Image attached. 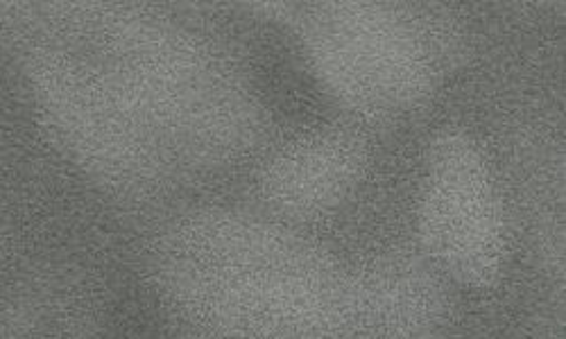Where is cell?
Here are the masks:
<instances>
[{
	"label": "cell",
	"mask_w": 566,
	"mask_h": 339,
	"mask_svg": "<svg viewBox=\"0 0 566 339\" xmlns=\"http://www.w3.org/2000/svg\"><path fill=\"white\" fill-rule=\"evenodd\" d=\"M0 339H103L96 317L62 276L21 283L0 308Z\"/></svg>",
	"instance_id": "8"
},
{
	"label": "cell",
	"mask_w": 566,
	"mask_h": 339,
	"mask_svg": "<svg viewBox=\"0 0 566 339\" xmlns=\"http://www.w3.org/2000/svg\"><path fill=\"white\" fill-rule=\"evenodd\" d=\"M444 308L442 274L423 256H384L354 276L352 332L363 339H438Z\"/></svg>",
	"instance_id": "7"
},
{
	"label": "cell",
	"mask_w": 566,
	"mask_h": 339,
	"mask_svg": "<svg viewBox=\"0 0 566 339\" xmlns=\"http://www.w3.org/2000/svg\"><path fill=\"white\" fill-rule=\"evenodd\" d=\"M365 142L345 129L315 131L272 155L256 179L263 206L279 222H313L338 213L367 172Z\"/></svg>",
	"instance_id": "6"
},
{
	"label": "cell",
	"mask_w": 566,
	"mask_h": 339,
	"mask_svg": "<svg viewBox=\"0 0 566 339\" xmlns=\"http://www.w3.org/2000/svg\"><path fill=\"white\" fill-rule=\"evenodd\" d=\"M21 73L43 131L105 195L146 202L177 179L155 145L123 116L64 43L39 30L23 55Z\"/></svg>",
	"instance_id": "4"
},
{
	"label": "cell",
	"mask_w": 566,
	"mask_h": 339,
	"mask_svg": "<svg viewBox=\"0 0 566 339\" xmlns=\"http://www.w3.org/2000/svg\"><path fill=\"white\" fill-rule=\"evenodd\" d=\"M36 21L96 75L177 177L229 168L263 142L268 118L254 86L202 34L98 3L53 6Z\"/></svg>",
	"instance_id": "2"
},
{
	"label": "cell",
	"mask_w": 566,
	"mask_h": 339,
	"mask_svg": "<svg viewBox=\"0 0 566 339\" xmlns=\"http://www.w3.org/2000/svg\"><path fill=\"white\" fill-rule=\"evenodd\" d=\"M168 315L200 339H343L354 276L315 240L233 209L184 213L148 254Z\"/></svg>",
	"instance_id": "1"
},
{
	"label": "cell",
	"mask_w": 566,
	"mask_h": 339,
	"mask_svg": "<svg viewBox=\"0 0 566 339\" xmlns=\"http://www.w3.org/2000/svg\"><path fill=\"white\" fill-rule=\"evenodd\" d=\"M293 30L332 98L365 118H399L427 105L440 82L433 36L415 17L379 3H256Z\"/></svg>",
	"instance_id": "3"
},
{
	"label": "cell",
	"mask_w": 566,
	"mask_h": 339,
	"mask_svg": "<svg viewBox=\"0 0 566 339\" xmlns=\"http://www.w3.org/2000/svg\"><path fill=\"white\" fill-rule=\"evenodd\" d=\"M415 224L421 256L442 276L469 289H490L501 280L510 250L503 192L469 134L449 129L431 140Z\"/></svg>",
	"instance_id": "5"
}]
</instances>
